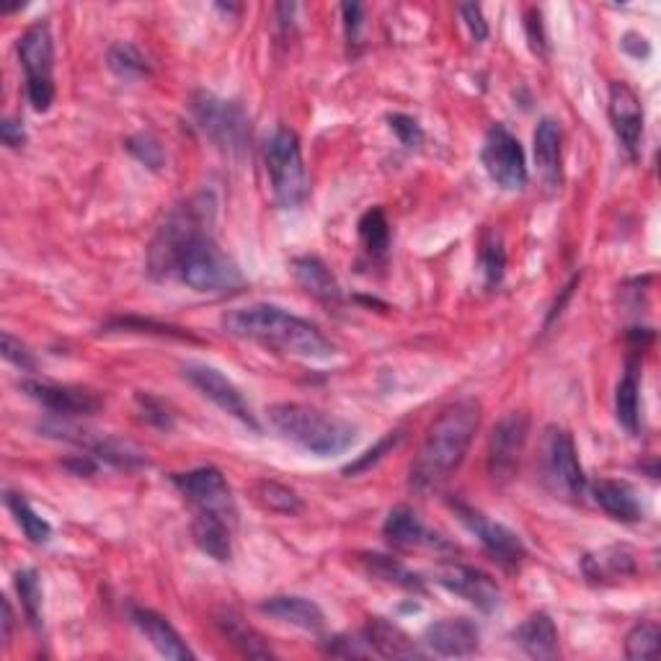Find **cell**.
<instances>
[{
	"instance_id": "7a4b0ae2",
	"label": "cell",
	"mask_w": 661,
	"mask_h": 661,
	"mask_svg": "<svg viewBox=\"0 0 661 661\" xmlns=\"http://www.w3.org/2000/svg\"><path fill=\"white\" fill-rule=\"evenodd\" d=\"M481 424V403L475 398H460L439 411L432 422L414 463H411L409 486L416 494L439 492L455 471L463 465Z\"/></svg>"
},
{
	"instance_id": "7dc6e473",
	"label": "cell",
	"mask_w": 661,
	"mask_h": 661,
	"mask_svg": "<svg viewBox=\"0 0 661 661\" xmlns=\"http://www.w3.org/2000/svg\"><path fill=\"white\" fill-rule=\"evenodd\" d=\"M0 140L9 147H21L26 142L24 125H21L19 119H3V122H0Z\"/></svg>"
},
{
	"instance_id": "ab89813d",
	"label": "cell",
	"mask_w": 661,
	"mask_h": 661,
	"mask_svg": "<svg viewBox=\"0 0 661 661\" xmlns=\"http://www.w3.org/2000/svg\"><path fill=\"white\" fill-rule=\"evenodd\" d=\"M388 125H390V130L398 134L401 145L411 147V151L424 142L422 125H418L414 117H409V114H388Z\"/></svg>"
},
{
	"instance_id": "9a60e30c",
	"label": "cell",
	"mask_w": 661,
	"mask_h": 661,
	"mask_svg": "<svg viewBox=\"0 0 661 661\" xmlns=\"http://www.w3.org/2000/svg\"><path fill=\"white\" fill-rule=\"evenodd\" d=\"M437 581L481 613H494L501 605V589L486 571L463 564H447L439 568Z\"/></svg>"
},
{
	"instance_id": "4316f807",
	"label": "cell",
	"mask_w": 661,
	"mask_h": 661,
	"mask_svg": "<svg viewBox=\"0 0 661 661\" xmlns=\"http://www.w3.org/2000/svg\"><path fill=\"white\" fill-rule=\"evenodd\" d=\"M191 535H194V543L199 545V551L208 553L210 558L231 560V556H233V524L231 522L215 520V517L194 515V522H191Z\"/></svg>"
},
{
	"instance_id": "7bdbcfd3",
	"label": "cell",
	"mask_w": 661,
	"mask_h": 661,
	"mask_svg": "<svg viewBox=\"0 0 661 661\" xmlns=\"http://www.w3.org/2000/svg\"><path fill=\"white\" fill-rule=\"evenodd\" d=\"M341 16H344V32L350 47H357L362 42V26H365V9L359 3H344L341 5Z\"/></svg>"
},
{
	"instance_id": "f546056e",
	"label": "cell",
	"mask_w": 661,
	"mask_h": 661,
	"mask_svg": "<svg viewBox=\"0 0 661 661\" xmlns=\"http://www.w3.org/2000/svg\"><path fill=\"white\" fill-rule=\"evenodd\" d=\"M359 240L373 259H382L390 246V223L380 208L367 210L359 220Z\"/></svg>"
},
{
	"instance_id": "74e56055",
	"label": "cell",
	"mask_w": 661,
	"mask_h": 661,
	"mask_svg": "<svg viewBox=\"0 0 661 661\" xmlns=\"http://www.w3.org/2000/svg\"><path fill=\"white\" fill-rule=\"evenodd\" d=\"M401 437H403L401 432H390V435L382 437L380 442L373 447V450H367L365 455H362V458H357V460H354V463L346 465V468H344V473H346V475H359V473L369 471V468H375V465L380 463L382 458H386V455H388L390 450H393V447H396L398 442H401Z\"/></svg>"
},
{
	"instance_id": "d590c367",
	"label": "cell",
	"mask_w": 661,
	"mask_h": 661,
	"mask_svg": "<svg viewBox=\"0 0 661 661\" xmlns=\"http://www.w3.org/2000/svg\"><path fill=\"white\" fill-rule=\"evenodd\" d=\"M109 68L122 78H140L151 70L140 49L134 45H127V42H119V45L109 49Z\"/></svg>"
},
{
	"instance_id": "60d3db41",
	"label": "cell",
	"mask_w": 661,
	"mask_h": 661,
	"mask_svg": "<svg viewBox=\"0 0 661 661\" xmlns=\"http://www.w3.org/2000/svg\"><path fill=\"white\" fill-rule=\"evenodd\" d=\"M323 651L329 657H344V659H365L373 657L369 653V646L365 644V638H352V636H333L323 644Z\"/></svg>"
},
{
	"instance_id": "6da1fadb",
	"label": "cell",
	"mask_w": 661,
	"mask_h": 661,
	"mask_svg": "<svg viewBox=\"0 0 661 661\" xmlns=\"http://www.w3.org/2000/svg\"><path fill=\"white\" fill-rule=\"evenodd\" d=\"M208 202L184 204L153 238L147 264L155 276H179L197 293H231L244 284V272L208 231Z\"/></svg>"
},
{
	"instance_id": "ac0fdd59",
	"label": "cell",
	"mask_w": 661,
	"mask_h": 661,
	"mask_svg": "<svg viewBox=\"0 0 661 661\" xmlns=\"http://www.w3.org/2000/svg\"><path fill=\"white\" fill-rule=\"evenodd\" d=\"M132 623L138 625L140 634L153 644V649L166 659H194V651L189 649L179 630L168 623V617L155 613L147 607H132Z\"/></svg>"
},
{
	"instance_id": "7402d4cb",
	"label": "cell",
	"mask_w": 661,
	"mask_h": 661,
	"mask_svg": "<svg viewBox=\"0 0 661 661\" xmlns=\"http://www.w3.org/2000/svg\"><path fill=\"white\" fill-rule=\"evenodd\" d=\"M259 610L269 617H276V621L295 625V628H303V630H321L326 623L323 610L312 600H308V597H297V594L267 597V600L259 605Z\"/></svg>"
},
{
	"instance_id": "52a82bcc",
	"label": "cell",
	"mask_w": 661,
	"mask_h": 661,
	"mask_svg": "<svg viewBox=\"0 0 661 661\" xmlns=\"http://www.w3.org/2000/svg\"><path fill=\"white\" fill-rule=\"evenodd\" d=\"M191 114H194L199 130L208 134L220 151L231 155L246 151L251 132H248L246 111L238 104L225 102V98H217L208 91H199L191 98Z\"/></svg>"
},
{
	"instance_id": "ffe728a7",
	"label": "cell",
	"mask_w": 661,
	"mask_h": 661,
	"mask_svg": "<svg viewBox=\"0 0 661 661\" xmlns=\"http://www.w3.org/2000/svg\"><path fill=\"white\" fill-rule=\"evenodd\" d=\"M362 638L369 646V653L380 659H424V651L418 649V644L411 641L409 634H403L401 628L393 623L375 617L365 625Z\"/></svg>"
},
{
	"instance_id": "f35d334b",
	"label": "cell",
	"mask_w": 661,
	"mask_h": 661,
	"mask_svg": "<svg viewBox=\"0 0 661 661\" xmlns=\"http://www.w3.org/2000/svg\"><path fill=\"white\" fill-rule=\"evenodd\" d=\"M127 151H130L140 163H145V166H151V168H161L163 158H166V155H163L161 142L147 132H140V134H134V138H130V142H127Z\"/></svg>"
},
{
	"instance_id": "b9f144b4",
	"label": "cell",
	"mask_w": 661,
	"mask_h": 661,
	"mask_svg": "<svg viewBox=\"0 0 661 661\" xmlns=\"http://www.w3.org/2000/svg\"><path fill=\"white\" fill-rule=\"evenodd\" d=\"M0 344H3V357L9 359L11 365L24 369V373H32V369L37 367V362H34V354L28 352V346L21 344V339L13 337V333L3 331V337H0Z\"/></svg>"
},
{
	"instance_id": "603a6c76",
	"label": "cell",
	"mask_w": 661,
	"mask_h": 661,
	"mask_svg": "<svg viewBox=\"0 0 661 661\" xmlns=\"http://www.w3.org/2000/svg\"><path fill=\"white\" fill-rule=\"evenodd\" d=\"M511 638L530 659H556L560 653L558 628L548 613H532L511 630Z\"/></svg>"
},
{
	"instance_id": "c3c4849f",
	"label": "cell",
	"mask_w": 661,
	"mask_h": 661,
	"mask_svg": "<svg viewBox=\"0 0 661 661\" xmlns=\"http://www.w3.org/2000/svg\"><path fill=\"white\" fill-rule=\"evenodd\" d=\"M621 47H623L625 52H628V55L638 57V60H641V57H649V55H651V45H649V39L641 37V34H636V32L625 34L623 42H621Z\"/></svg>"
},
{
	"instance_id": "1f68e13d",
	"label": "cell",
	"mask_w": 661,
	"mask_h": 661,
	"mask_svg": "<svg viewBox=\"0 0 661 661\" xmlns=\"http://www.w3.org/2000/svg\"><path fill=\"white\" fill-rule=\"evenodd\" d=\"M253 494H256V499H259V504H264L269 511H276V515L295 517L305 509L300 496H297L293 488L282 486V483H276V481H259L256 483Z\"/></svg>"
},
{
	"instance_id": "f6af8a7d",
	"label": "cell",
	"mask_w": 661,
	"mask_h": 661,
	"mask_svg": "<svg viewBox=\"0 0 661 661\" xmlns=\"http://www.w3.org/2000/svg\"><path fill=\"white\" fill-rule=\"evenodd\" d=\"M524 28H528V42L532 47V52L545 57L548 52V45H545V32H543V19H540L538 9L528 11V21H524Z\"/></svg>"
},
{
	"instance_id": "2e32d148",
	"label": "cell",
	"mask_w": 661,
	"mask_h": 661,
	"mask_svg": "<svg viewBox=\"0 0 661 661\" xmlns=\"http://www.w3.org/2000/svg\"><path fill=\"white\" fill-rule=\"evenodd\" d=\"M21 390L37 401L39 406L52 411L55 416H91L104 406V398L94 390L75 386H57L47 380H21Z\"/></svg>"
},
{
	"instance_id": "ba28073f",
	"label": "cell",
	"mask_w": 661,
	"mask_h": 661,
	"mask_svg": "<svg viewBox=\"0 0 661 661\" xmlns=\"http://www.w3.org/2000/svg\"><path fill=\"white\" fill-rule=\"evenodd\" d=\"M540 463H543V479L553 492L568 499L585 496L589 483L571 432H566L564 426H548L540 447Z\"/></svg>"
},
{
	"instance_id": "8d00e7d4",
	"label": "cell",
	"mask_w": 661,
	"mask_h": 661,
	"mask_svg": "<svg viewBox=\"0 0 661 661\" xmlns=\"http://www.w3.org/2000/svg\"><path fill=\"white\" fill-rule=\"evenodd\" d=\"M659 649V625L638 623L625 636V657L628 659H651Z\"/></svg>"
},
{
	"instance_id": "e575fe53",
	"label": "cell",
	"mask_w": 661,
	"mask_h": 661,
	"mask_svg": "<svg viewBox=\"0 0 661 661\" xmlns=\"http://www.w3.org/2000/svg\"><path fill=\"white\" fill-rule=\"evenodd\" d=\"M481 269L486 276L488 287L501 282L504 269H507V251H504L499 233H486L481 240Z\"/></svg>"
},
{
	"instance_id": "83f0119b",
	"label": "cell",
	"mask_w": 661,
	"mask_h": 661,
	"mask_svg": "<svg viewBox=\"0 0 661 661\" xmlns=\"http://www.w3.org/2000/svg\"><path fill=\"white\" fill-rule=\"evenodd\" d=\"M293 269L295 280L303 284L305 293L318 297V300H339L341 297L337 276H333L331 269L326 267L321 259H316V256H300V259L293 261Z\"/></svg>"
},
{
	"instance_id": "277c9868",
	"label": "cell",
	"mask_w": 661,
	"mask_h": 661,
	"mask_svg": "<svg viewBox=\"0 0 661 661\" xmlns=\"http://www.w3.org/2000/svg\"><path fill=\"white\" fill-rule=\"evenodd\" d=\"M269 424L290 442L316 458H333L357 442V426L305 403H276L267 411Z\"/></svg>"
},
{
	"instance_id": "5b68a950",
	"label": "cell",
	"mask_w": 661,
	"mask_h": 661,
	"mask_svg": "<svg viewBox=\"0 0 661 661\" xmlns=\"http://www.w3.org/2000/svg\"><path fill=\"white\" fill-rule=\"evenodd\" d=\"M267 174L276 204L297 210L308 199V174H305L300 138L287 127H280L267 142Z\"/></svg>"
},
{
	"instance_id": "5bb4252c",
	"label": "cell",
	"mask_w": 661,
	"mask_h": 661,
	"mask_svg": "<svg viewBox=\"0 0 661 661\" xmlns=\"http://www.w3.org/2000/svg\"><path fill=\"white\" fill-rule=\"evenodd\" d=\"M607 114L610 125H613L615 138L621 142V147L630 161H636L641 155V142H644V106L641 98L628 83L613 81L610 83V96H607Z\"/></svg>"
},
{
	"instance_id": "8fae6325",
	"label": "cell",
	"mask_w": 661,
	"mask_h": 661,
	"mask_svg": "<svg viewBox=\"0 0 661 661\" xmlns=\"http://www.w3.org/2000/svg\"><path fill=\"white\" fill-rule=\"evenodd\" d=\"M530 435V418L522 411H509L494 424L488 437V475L496 483H507L515 479L520 468L524 445Z\"/></svg>"
},
{
	"instance_id": "9c48e42d",
	"label": "cell",
	"mask_w": 661,
	"mask_h": 661,
	"mask_svg": "<svg viewBox=\"0 0 661 661\" xmlns=\"http://www.w3.org/2000/svg\"><path fill=\"white\" fill-rule=\"evenodd\" d=\"M170 483L176 486L184 499L194 507V515L215 517V520L231 522L236 528V501H233V492L227 486L225 475L217 471L215 465H202L187 473H174Z\"/></svg>"
},
{
	"instance_id": "4fadbf2b",
	"label": "cell",
	"mask_w": 661,
	"mask_h": 661,
	"mask_svg": "<svg viewBox=\"0 0 661 661\" xmlns=\"http://www.w3.org/2000/svg\"><path fill=\"white\" fill-rule=\"evenodd\" d=\"M452 509H455V515H458V520L481 540L483 548L492 553V556L499 560L501 566L515 568V566H520L524 558H528V548H524L520 535L511 532L507 524L488 520L481 509L468 507L465 501H452Z\"/></svg>"
},
{
	"instance_id": "e0dca14e",
	"label": "cell",
	"mask_w": 661,
	"mask_h": 661,
	"mask_svg": "<svg viewBox=\"0 0 661 661\" xmlns=\"http://www.w3.org/2000/svg\"><path fill=\"white\" fill-rule=\"evenodd\" d=\"M422 644L439 657H471L481 646V630L468 617H445L426 625Z\"/></svg>"
},
{
	"instance_id": "f1b7e54d",
	"label": "cell",
	"mask_w": 661,
	"mask_h": 661,
	"mask_svg": "<svg viewBox=\"0 0 661 661\" xmlns=\"http://www.w3.org/2000/svg\"><path fill=\"white\" fill-rule=\"evenodd\" d=\"M5 507L11 509L13 520H16L19 528L24 530V535L32 540L34 545L49 543V538H52V524H49L39 511H34V507L24 499V496L9 492L5 494Z\"/></svg>"
},
{
	"instance_id": "30bf717a",
	"label": "cell",
	"mask_w": 661,
	"mask_h": 661,
	"mask_svg": "<svg viewBox=\"0 0 661 661\" xmlns=\"http://www.w3.org/2000/svg\"><path fill=\"white\" fill-rule=\"evenodd\" d=\"M481 163L492 176L496 187L507 191H520L528 187V161H524L522 142L504 125H492L481 147Z\"/></svg>"
},
{
	"instance_id": "4dcf8cb0",
	"label": "cell",
	"mask_w": 661,
	"mask_h": 661,
	"mask_svg": "<svg viewBox=\"0 0 661 661\" xmlns=\"http://www.w3.org/2000/svg\"><path fill=\"white\" fill-rule=\"evenodd\" d=\"M638 411H641V406H638V378L634 369H628L615 390L617 424H621L628 435H636L638 432Z\"/></svg>"
},
{
	"instance_id": "484cf974",
	"label": "cell",
	"mask_w": 661,
	"mask_h": 661,
	"mask_svg": "<svg viewBox=\"0 0 661 661\" xmlns=\"http://www.w3.org/2000/svg\"><path fill=\"white\" fill-rule=\"evenodd\" d=\"M217 625H220V630L225 634L227 641L236 646L244 657H251V659H272L274 657L272 646H269L267 638L261 636L256 628H251L244 617L233 613V610H227V613L220 615Z\"/></svg>"
},
{
	"instance_id": "44dd1931",
	"label": "cell",
	"mask_w": 661,
	"mask_h": 661,
	"mask_svg": "<svg viewBox=\"0 0 661 661\" xmlns=\"http://www.w3.org/2000/svg\"><path fill=\"white\" fill-rule=\"evenodd\" d=\"M382 535L388 538L390 545L396 548H426V545H442V540L432 535L418 520V515L406 504H398L388 511L386 524H382Z\"/></svg>"
},
{
	"instance_id": "d6a6232c",
	"label": "cell",
	"mask_w": 661,
	"mask_h": 661,
	"mask_svg": "<svg viewBox=\"0 0 661 661\" xmlns=\"http://www.w3.org/2000/svg\"><path fill=\"white\" fill-rule=\"evenodd\" d=\"M365 560V566L369 568V574L373 577H378L382 581H390V585L411 589V592H424V581L416 577V574H411L406 566L398 564V560L388 558V556H378V553H373V556H362Z\"/></svg>"
},
{
	"instance_id": "ee69618b",
	"label": "cell",
	"mask_w": 661,
	"mask_h": 661,
	"mask_svg": "<svg viewBox=\"0 0 661 661\" xmlns=\"http://www.w3.org/2000/svg\"><path fill=\"white\" fill-rule=\"evenodd\" d=\"M138 406L142 409V416L147 418V422L158 424V426H170V422H174V416H170L168 406L163 401H158V398L147 396V393H138Z\"/></svg>"
},
{
	"instance_id": "3957f363",
	"label": "cell",
	"mask_w": 661,
	"mask_h": 661,
	"mask_svg": "<svg viewBox=\"0 0 661 661\" xmlns=\"http://www.w3.org/2000/svg\"><path fill=\"white\" fill-rule=\"evenodd\" d=\"M223 329L236 339L256 341L282 354H293L303 359H331L337 346L323 337L318 326H312L295 312L280 305L253 303L244 308H233L223 316Z\"/></svg>"
},
{
	"instance_id": "836d02e7",
	"label": "cell",
	"mask_w": 661,
	"mask_h": 661,
	"mask_svg": "<svg viewBox=\"0 0 661 661\" xmlns=\"http://www.w3.org/2000/svg\"><path fill=\"white\" fill-rule=\"evenodd\" d=\"M16 592L21 597V605H24V613L32 623V628H42L45 623V600H42V581L39 574L34 568H21L16 574Z\"/></svg>"
},
{
	"instance_id": "d6986e66",
	"label": "cell",
	"mask_w": 661,
	"mask_h": 661,
	"mask_svg": "<svg viewBox=\"0 0 661 661\" xmlns=\"http://www.w3.org/2000/svg\"><path fill=\"white\" fill-rule=\"evenodd\" d=\"M592 496L597 507L605 511L607 517H613L615 522L634 524L644 520V504L638 499L636 488L625 481L615 479H602L592 483Z\"/></svg>"
},
{
	"instance_id": "7c38bea8",
	"label": "cell",
	"mask_w": 661,
	"mask_h": 661,
	"mask_svg": "<svg viewBox=\"0 0 661 661\" xmlns=\"http://www.w3.org/2000/svg\"><path fill=\"white\" fill-rule=\"evenodd\" d=\"M184 378L208 398V401L215 403L220 411H225L227 416L238 418L240 424L251 426L253 432L261 429L251 406H248L244 393H240V388L231 378H225L217 367L202 365V362H189V365H184Z\"/></svg>"
},
{
	"instance_id": "8992f818",
	"label": "cell",
	"mask_w": 661,
	"mask_h": 661,
	"mask_svg": "<svg viewBox=\"0 0 661 661\" xmlns=\"http://www.w3.org/2000/svg\"><path fill=\"white\" fill-rule=\"evenodd\" d=\"M19 62L26 75V96L34 111H49L55 102V39L47 21H37L19 37Z\"/></svg>"
},
{
	"instance_id": "d4e9b609",
	"label": "cell",
	"mask_w": 661,
	"mask_h": 661,
	"mask_svg": "<svg viewBox=\"0 0 661 661\" xmlns=\"http://www.w3.org/2000/svg\"><path fill=\"white\" fill-rule=\"evenodd\" d=\"M581 568H585V577L589 581H594V585H605V581L634 577L636 560H634V553L628 548H617V545H613V548H605L587 556Z\"/></svg>"
},
{
	"instance_id": "681fc988",
	"label": "cell",
	"mask_w": 661,
	"mask_h": 661,
	"mask_svg": "<svg viewBox=\"0 0 661 661\" xmlns=\"http://www.w3.org/2000/svg\"><path fill=\"white\" fill-rule=\"evenodd\" d=\"M11 634H13V610L11 602L3 600V641L11 644Z\"/></svg>"
},
{
	"instance_id": "cb8c5ba5",
	"label": "cell",
	"mask_w": 661,
	"mask_h": 661,
	"mask_svg": "<svg viewBox=\"0 0 661 661\" xmlns=\"http://www.w3.org/2000/svg\"><path fill=\"white\" fill-rule=\"evenodd\" d=\"M560 125L556 119L545 117L540 119L538 130H535V163L543 181L548 184L551 189L560 187V179H564V166H560Z\"/></svg>"
},
{
	"instance_id": "bcb514c9",
	"label": "cell",
	"mask_w": 661,
	"mask_h": 661,
	"mask_svg": "<svg viewBox=\"0 0 661 661\" xmlns=\"http://www.w3.org/2000/svg\"><path fill=\"white\" fill-rule=\"evenodd\" d=\"M460 16H463L465 26L471 28V34L475 37V42H483V39L488 37V24H486V19H483L481 5H475V3L460 5Z\"/></svg>"
}]
</instances>
